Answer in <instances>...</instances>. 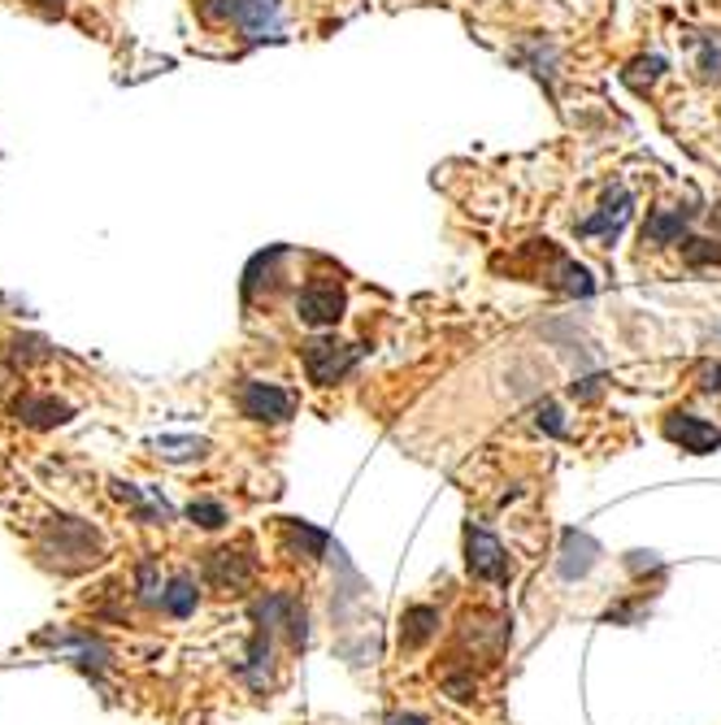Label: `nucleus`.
<instances>
[{"instance_id":"obj_1","label":"nucleus","mask_w":721,"mask_h":725,"mask_svg":"<svg viewBox=\"0 0 721 725\" xmlns=\"http://www.w3.org/2000/svg\"><path fill=\"white\" fill-rule=\"evenodd\" d=\"M353 365H357V348L340 344L335 335H318V340L305 344V369H309V378H313L318 387L340 382Z\"/></svg>"},{"instance_id":"obj_2","label":"nucleus","mask_w":721,"mask_h":725,"mask_svg":"<svg viewBox=\"0 0 721 725\" xmlns=\"http://www.w3.org/2000/svg\"><path fill=\"white\" fill-rule=\"evenodd\" d=\"M344 309H348V296H344V287H335V283H309V287L296 296V313H300V322H309V326H335V322L344 318Z\"/></svg>"},{"instance_id":"obj_3","label":"nucleus","mask_w":721,"mask_h":725,"mask_svg":"<svg viewBox=\"0 0 721 725\" xmlns=\"http://www.w3.org/2000/svg\"><path fill=\"white\" fill-rule=\"evenodd\" d=\"M240 408L252 422H287L291 408H296V395L283 391V387H270V382H243Z\"/></svg>"},{"instance_id":"obj_4","label":"nucleus","mask_w":721,"mask_h":725,"mask_svg":"<svg viewBox=\"0 0 721 725\" xmlns=\"http://www.w3.org/2000/svg\"><path fill=\"white\" fill-rule=\"evenodd\" d=\"M466 561H470V574L482 578V583H508V556H504V548H500V539L495 534H487V530H474L470 526V534H466Z\"/></svg>"},{"instance_id":"obj_5","label":"nucleus","mask_w":721,"mask_h":725,"mask_svg":"<svg viewBox=\"0 0 721 725\" xmlns=\"http://www.w3.org/2000/svg\"><path fill=\"white\" fill-rule=\"evenodd\" d=\"M665 439L678 444L683 452H696V457H705V452L721 448V430L713 426V422L696 417V413H670V422H665Z\"/></svg>"},{"instance_id":"obj_6","label":"nucleus","mask_w":721,"mask_h":725,"mask_svg":"<svg viewBox=\"0 0 721 725\" xmlns=\"http://www.w3.org/2000/svg\"><path fill=\"white\" fill-rule=\"evenodd\" d=\"M205 574H209V583H218V587H231V591H240L243 583L252 578V561L227 548V552H214V556H209Z\"/></svg>"},{"instance_id":"obj_7","label":"nucleus","mask_w":721,"mask_h":725,"mask_svg":"<svg viewBox=\"0 0 721 725\" xmlns=\"http://www.w3.org/2000/svg\"><path fill=\"white\" fill-rule=\"evenodd\" d=\"M435 625H439V612L435 608H409L404 612V621H400V643L404 647H422L431 634H435Z\"/></svg>"},{"instance_id":"obj_8","label":"nucleus","mask_w":721,"mask_h":725,"mask_svg":"<svg viewBox=\"0 0 721 725\" xmlns=\"http://www.w3.org/2000/svg\"><path fill=\"white\" fill-rule=\"evenodd\" d=\"M114 486H118V499L135 504L144 521H161V526H165V521L174 517V513H170V504H165L161 495H148V491H139V486H126V483H114Z\"/></svg>"},{"instance_id":"obj_9","label":"nucleus","mask_w":721,"mask_h":725,"mask_svg":"<svg viewBox=\"0 0 721 725\" xmlns=\"http://www.w3.org/2000/svg\"><path fill=\"white\" fill-rule=\"evenodd\" d=\"M626 218H630V196H626V192H617V196H608L604 214H596V218H587V222H583V235H604V231H617Z\"/></svg>"},{"instance_id":"obj_10","label":"nucleus","mask_w":721,"mask_h":725,"mask_svg":"<svg viewBox=\"0 0 721 725\" xmlns=\"http://www.w3.org/2000/svg\"><path fill=\"white\" fill-rule=\"evenodd\" d=\"M687 222H691V214H687V209H678V214H652V218H648V240L652 243L683 240Z\"/></svg>"},{"instance_id":"obj_11","label":"nucleus","mask_w":721,"mask_h":725,"mask_svg":"<svg viewBox=\"0 0 721 725\" xmlns=\"http://www.w3.org/2000/svg\"><path fill=\"white\" fill-rule=\"evenodd\" d=\"M161 605H165L170 617H187V612L196 608V583H192V578H174V583L165 587Z\"/></svg>"},{"instance_id":"obj_12","label":"nucleus","mask_w":721,"mask_h":725,"mask_svg":"<svg viewBox=\"0 0 721 725\" xmlns=\"http://www.w3.org/2000/svg\"><path fill=\"white\" fill-rule=\"evenodd\" d=\"M18 413H22L26 422H35V426L66 422V408H61V404H53V400H22V404H18Z\"/></svg>"},{"instance_id":"obj_13","label":"nucleus","mask_w":721,"mask_h":725,"mask_svg":"<svg viewBox=\"0 0 721 725\" xmlns=\"http://www.w3.org/2000/svg\"><path fill=\"white\" fill-rule=\"evenodd\" d=\"M683 252L691 265H721V243L713 240H683Z\"/></svg>"},{"instance_id":"obj_14","label":"nucleus","mask_w":721,"mask_h":725,"mask_svg":"<svg viewBox=\"0 0 721 725\" xmlns=\"http://www.w3.org/2000/svg\"><path fill=\"white\" fill-rule=\"evenodd\" d=\"M187 513H192V521H196V526H205V530H218V526L227 521V508H222V504H209V499L192 504Z\"/></svg>"},{"instance_id":"obj_15","label":"nucleus","mask_w":721,"mask_h":725,"mask_svg":"<svg viewBox=\"0 0 721 725\" xmlns=\"http://www.w3.org/2000/svg\"><path fill=\"white\" fill-rule=\"evenodd\" d=\"M139 596L148 600V605H161V583H157V565L148 561V565H139Z\"/></svg>"},{"instance_id":"obj_16","label":"nucleus","mask_w":721,"mask_h":725,"mask_svg":"<svg viewBox=\"0 0 721 725\" xmlns=\"http://www.w3.org/2000/svg\"><path fill=\"white\" fill-rule=\"evenodd\" d=\"M634 66H639V70H648L652 79H661V74H665V61H661V57H648V61H634ZM634 66H630V70H634ZM626 83H634V88H639L643 79H639V74H626Z\"/></svg>"},{"instance_id":"obj_17","label":"nucleus","mask_w":721,"mask_h":725,"mask_svg":"<svg viewBox=\"0 0 721 725\" xmlns=\"http://www.w3.org/2000/svg\"><path fill=\"white\" fill-rule=\"evenodd\" d=\"M700 387H705L709 395H721V365H705V369H700Z\"/></svg>"},{"instance_id":"obj_18","label":"nucleus","mask_w":721,"mask_h":725,"mask_svg":"<svg viewBox=\"0 0 721 725\" xmlns=\"http://www.w3.org/2000/svg\"><path fill=\"white\" fill-rule=\"evenodd\" d=\"M539 426H548L552 435H561V430H565V426H561V413H557L552 404H543V408H539Z\"/></svg>"},{"instance_id":"obj_19","label":"nucleus","mask_w":721,"mask_h":725,"mask_svg":"<svg viewBox=\"0 0 721 725\" xmlns=\"http://www.w3.org/2000/svg\"><path fill=\"white\" fill-rule=\"evenodd\" d=\"M391 725H426V717H396Z\"/></svg>"}]
</instances>
